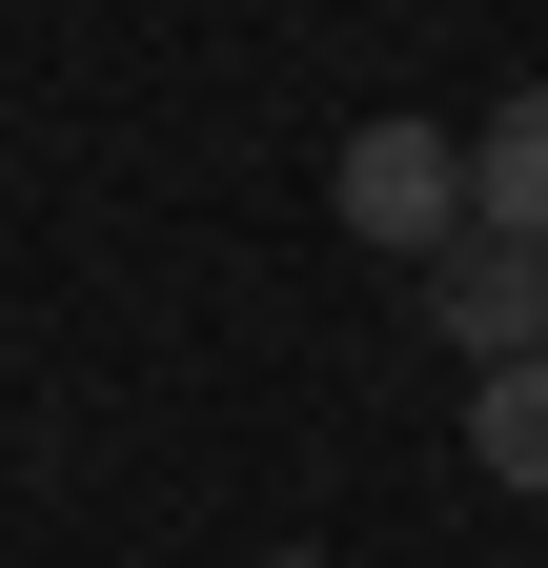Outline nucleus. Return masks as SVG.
<instances>
[{
	"label": "nucleus",
	"mask_w": 548,
	"mask_h": 568,
	"mask_svg": "<svg viewBox=\"0 0 548 568\" xmlns=\"http://www.w3.org/2000/svg\"><path fill=\"white\" fill-rule=\"evenodd\" d=\"M467 224H488V244H548V82H508L488 122H467Z\"/></svg>",
	"instance_id": "nucleus-3"
},
{
	"label": "nucleus",
	"mask_w": 548,
	"mask_h": 568,
	"mask_svg": "<svg viewBox=\"0 0 548 568\" xmlns=\"http://www.w3.org/2000/svg\"><path fill=\"white\" fill-rule=\"evenodd\" d=\"M467 467H488V487H528V508H548V345H528V366H488V386H467Z\"/></svg>",
	"instance_id": "nucleus-4"
},
{
	"label": "nucleus",
	"mask_w": 548,
	"mask_h": 568,
	"mask_svg": "<svg viewBox=\"0 0 548 568\" xmlns=\"http://www.w3.org/2000/svg\"><path fill=\"white\" fill-rule=\"evenodd\" d=\"M406 284H427V325L467 345V386H488V366H528V345H548V244H488V224H467L447 264H406Z\"/></svg>",
	"instance_id": "nucleus-2"
},
{
	"label": "nucleus",
	"mask_w": 548,
	"mask_h": 568,
	"mask_svg": "<svg viewBox=\"0 0 548 568\" xmlns=\"http://www.w3.org/2000/svg\"><path fill=\"white\" fill-rule=\"evenodd\" d=\"M264 568H346V548H264Z\"/></svg>",
	"instance_id": "nucleus-5"
},
{
	"label": "nucleus",
	"mask_w": 548,
	"mask_h": 568,
	"mask_svg": "<svg viewBox=\"0 0 548 568\" xmlns=\"http://www.w3.org/2000/svg\"><path fill=\"white\" fill-rule=\"evenodd\" d=\"M325 203H346V244H406V264H447V244H467V142H447V122H346Z\"/></svg>",
	"instance_id": "nucleus-1"
}]
</instances>
